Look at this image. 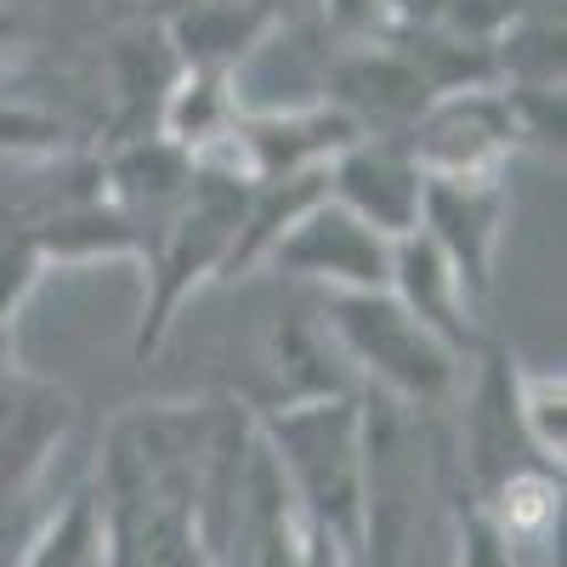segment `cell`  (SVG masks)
I'll return each instance as SVG.
<instances>
[{"label":"cell","instance_id":"obj_22","mask_svg":"<svg viewBox=\"0 0 567 567\" xmlns=\"http://www.w3.org/2000/svg\"><path fill=\"white\" fill-rule=\"evenodd\" d=\"M449 545H454L449 567H523V556H516V550H511V545H505V539H499L471 505H460Z\"/></svg>","mask_w":567,"mask_h":567},{"label":"cell","instance_id":"obj_8","mask_svg":"<svg viewBox=\"0 0 567 567\" xmlns=\"http://www.w3.org/2000/svg\"><path fill=\"white\" fill-rule=\"evenodd\" d=\"M267 267L307 284L312 296H374L392 278V239H381L374 227H363L352 210H341L323 194L272 245Z\"/></svg>","mask_w":567,"mask_h":567},{"label":"cell","instance_id":"obj_14","mask_svg":"<svg viewBox=\"0 0 567 567\" xmlns=\"http://www.w3.org/2000/svg\"><path fill=\"white\" fill-rule=\"evenodd\" d=\"M194 159H187L176 142L165 136H142V142H120V148H103V187L109 205L131 221V233L142 239V261L159 245L165 221L176 216V205L194 187Z\"/></svg>","mask_w":567,"mask_h":567},{"label":"cell","instance_id":"obj_24","mask_svg":"<svg viewBox=\"0 0 567 567\" xmlns=\"http://www.w3.org/2000/svg\"><path fill=\"white\" fill-rule=\"evenodd\" d=\"M23 34H29V23H23V12L12 7V0H0V63H7L18 45H23Z\"/></svg>","mask_w":567,"mask_h":567},{"label":"cell","instance_id":"obj_25","mask_svg":"<svg viewBox=\"0 0 567 567\" xmlns=\"http://www.w3.org/2000/svg\"><path fill=\"white\" fill-rule=\"evenodd\" d=\"M12 369H18V358H12V329L0 323V381H7Z\"/></svg>","mask_w":567,"mask_h":567},{"label":"cell","instance_id":"obj_21","mask_svg":"<svg viewBox=\"0 0 567 567\" xmlns=\"http://www.w3.org/2000/svg\"><path fill=\"white\" fill-rule=\"evenodd\" d=\"M392 12L386 0H318V34L329 45H369V40H386Z\"/></svg>","mask_w":567,"mask_h":567},{"label":"cell","instance_id":"obj_3","mask_svg":"<svg viewBox=\"0 0 567 567\" xmlns=\"http://www.w3.org/2000/svg\"><path fill=\"white\" fill-rule=\"evenodd\" d=\"M318 312L336 336L358 392L386 398L403 409L443 414L460 398L465 363L454 347H443L425 323H414L386 290L374 296H318Z\"/></svg>","mask_w":567,"mask_h":567},{"label":"cell","instance_id":"obj_9","mask_svg":"<svg viewBox=\"0 0 567 567\" xmlns=\"http://www.w3.org/2000/svg\"><path fill=\"white\" fill-rule=\"evenodd\" d=\"M505 210H511L505 176H494V182H425V199H420L414 233H425L432 250L454 267L465 301L477 312H488V296H494Z\"/></svg>","mask_w":567,"mask_h":567},{"label":"cell","instance_id":"obj_19","mask_svg":"<svg viewBox=\"0 0 567 567\" xmlns=\"http://www.w3.org/2000/svg\"><path fill=\"white\" fill-rule=\"evenodd\" d=\"M516 409H523L528 443L539 449V460L561 471V454H567V381H561V369H516Z\"/></svg>","mask_w":567,"mask_h":567},{"label":"cell","instance_id":"obj_13","mask_svg":"<svg viewBox=\"0 0 567 567\" xmlns=\"http://www.w3.org/2000/svg\"><path fill=\"white\" fill-rule=\"evenodd\" d=\"M159 23L182 69L239 80V69L256 63V52L278 34L284 7L278 0H176Z\"/></svg>","mask_w":567,"mask_h":567},{"label":"cell","instance_id":"obj_26","mask_svg":"<svg viewBox=\"0 0 567 567\" xmlns=\"http://www.w3.org/2000/svg\"><path fill=\"white\" fill-rule=\"evenodd\" d=\"M18 556H23V545H0V567H18Z\"/></svg>","mask_w":567,"mask_h":567},{"label":"cell","instance_id":"obj_6","mask_svg":"<svg viewBox=\"0 0 567 567\" xmlns=\"http://www.w3.org/2000/svg\"><path fill=\"white\" fill-rule=\"evenodd\" d=\"M69 432L74 398L58 381L29 369L0 381V545H29V534L45 523L40 488Z\"/></svg>","mask_w":567,"mask_h":567},{"label":"cell","instance_id":"obj_2","mask_svg":"<svg viewBox=\"0 0 567 567\" xmlns=\"http://www.w3.org/2000/svg\"><path fill=\"white\" fill-rule=\"evenodd\" d=\"M256 437L307 528L341 539L358 561L363 528V392L256 409Z\"/></svg>","mask_w":567,"mask_h":567},{"label":"cell","instance_id":"obj_20","mask_svg":"<svg viewBox=\"0 0 567 567\" xmlns=\"http://www.w3.org/2000/svg\"><path fill=\"white\" fill-rule=\"evenodd\" d=\"M45 272H52V267H45V256H40L34 227L0 216V323H7V329L29 307V296L40 290Z\"/></svg>","mask_w":567,"mask_h":567},{"label":"cell","instance_id":"obj_15","mask_svg":"<svg viewBox=\"0 0 567 567\" xmlns=\"http://www.w3.org/2000/svg\"><path fill=\"white\" fill-rule=\"evenodd\" d=\"M386 296L414 318L425 323L443 347H454L460 358H477L488 341H483V312L465 301L454 267L432 250L425 233H409V239L392 245V278H386Z\"/></svg>","mask_w":567,"mask_h":567},{"label":"cell","instance_id":"obj_23","mask_svg":"<svg viewBox=\"0 0 567 567\" xmlns=\"http://www.w3.org/2000/svg\"><path fill=\"white\" fill-rule=\"evenodd\" d=\"M301 567H358V561H352V550L341 539H329V534L301 523Z\"/></svg>","mask_w":567,"mask_h":567},{"label":"cell","instance_id":"obj_5","mask_svg":"<svg viewBox=\"0 0 567 567\" xmlns=\"http://www.w3.org/2000/svg\"><path fill=\"white\" fill-rule=\"evenodd\" d=\"M516 358H505L499 347H483L465 363L460 381V425H449L454 443V465H460V488L465 505L494 499L505 483L528 477V471H556L539 460V449L528 443L523 409H516Z\"/></svg>","mask_w":567,"mask_h":567},{"label":"cell","instance_id":"obj_17","mask_svg":"<svg viewBox=\"0 0 567 567\" xmlns=\"http://www.w3.org/2000/svg\"><path fill=\"white\" fill-rule=\"evenodd\" d=\"M34 239H40L45 267H58V261H69V267H85V261H142V239L131 233V221L109 205V194L80 205V210H63L52 221H40Z\"/></svg>","mask_w":567,"mask_h":567},{"label":"cell","instance_id":"obj_16","mask_svg":"<svg viewBox=\"0 0 567 567\" xmlns=\"http://www.w3.org/2000/svg\"><path fill=\"white\" fill-rule=\"evenodd\" d=\"M267 369L278 381L272 403H318V398H358L352 369L329 336V323L318 312V296L307 290L290 312L272 318V336H267ZM267 403V409H272Z\"/></svg>","mask_w":567,"mask_h":567},{"label":"cell","instance_id":"obj_10","mask_svg":"<svg viewBox=\"0 0 567 567\" xmlns=\"http://www.w3.org/2000/svg\"><path fill=\"white\" fill-rule=\"evenodd\" d=\"M97 74H103V148L159 136L165 97L182 74L171 40H165V23L125 18L97 52Z\"/></svg>","mask_w":567,"mask_h":567},{"label":"cell","instance_id":"obj_1","mask_svg":"<svg viewBox=\"0 0 567 567\" xmlns=\"http://www.w3.org/2000/svg\"><path fill=\"white\" fill-rule=\"evenodd\" d=\"M465 505L449 420L363 392V528L358 567H425Z\"/></svg>","mask_w":567,"mask_h":567},{"label":"cell","instance_id":"obj_4","mask_svg":"<svg viewBox=\"0 0 567 567\" xmlns=\"http://www.w3.org/2000/svg\"><path fill=\"white\" fill-rule=\"evenodd\" d=\"M245 194H250V182H239V176H221V171H205V165L194 171L187 199L176 205V216L159 233V245L148 250V261H142L148 267V296H142L136 341H131L136 363H148L165 347L182 307L194 301L205 284H221L227 250H233V239H239Z\"/></svg>","mask_w":567,"mask_h":567},{"label":"cell","instance_id":"obj_11","mask_svg":"<svg viewBox=\"0 0 567 567\" xmlns=\"http://www.w3.org/2000/svg\"><path fill=\"white\" fill-rule=\"evenodd\" d=\"M318 97L358 136H409V125L432 103V91L420 85V74L386 40H369V45H329Z\"/></svg>","mask_w":567,"mask_h":567},{"label":"cell","instance_id":"obj_12","mask_svg":"<svg viewBox=\"0 0 567 567\" xmlns=\"http://www.w3.org/2000/svg\"><path fill=\"white\" fill-rule=\"evenodd\" d=\"M323 194L341 210H352L381 239H409L420 227L425 171L414 165L403 136H352L347 148L323 165Z\"/></svg>","mask_w":567,"mask_h":567},{"label":"cell","instance_id":"obj_7","mask_svg":"<svg viewBox=\"0 0 567 567\" xmlns=\"http://www.w3.org/2000/svg\"><path fill=\"white\" fill-rule=\"evenodd\" d=\"M403 142H409L414 165L425 171V182H494L505 176L511 154L523 148L499 85L432 97Z\"/></svg>","mask_w":567,"mask_h":567},{"label":"cell","instance_id":"obj_18","mask_svg":"<svg viewBox=\"0 0 567 567\" xmlns=\"http://www.w3.org/2000/svg\"><path fill=\"white\" fill-rule=\"evenodd\" d=\"M18 567H109V539H103L97 494L80 488L58 511H45V523L29 534Z\"/></svg>","mask_w":567,"mask_h":567}]
</instances>
